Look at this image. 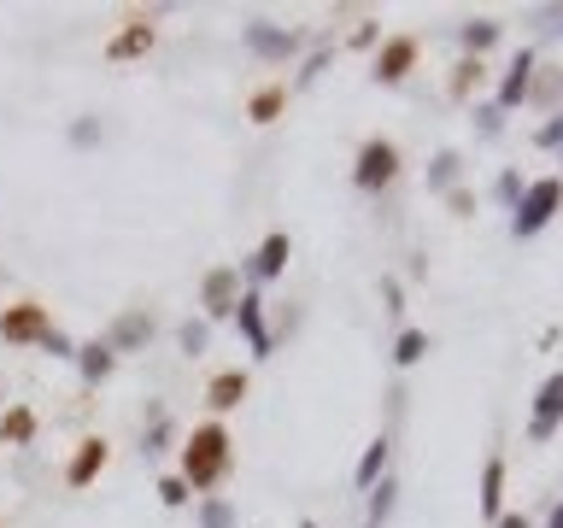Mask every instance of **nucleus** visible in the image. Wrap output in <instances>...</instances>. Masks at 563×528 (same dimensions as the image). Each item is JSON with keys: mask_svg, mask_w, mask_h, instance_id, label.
Masks as SVG:
<instances>
[{"mask_svg": "<svg viewBox=\"0 0 563 528\" xmlns=\"http://www.w3.org/2000/svg\"><path fill=\"white\" fill-rule=\"evenodd\" d=\"M229 447H235V440H229L223 423H200V429L182 440V481L188 488H218L229 476V464H235Z\"/></svg>", "mask_w": 563, "mask_h": 528, "instance_id": "1", "label": "nucleus"}, {"mask_svg": "<svg viewBox=\"0 0 563 528\" xmlns=\"http://www.w3.org/2000/svg\"><path fill=\"white\" fill-rule=\"evenodd\" d=\"M558 206H563V182H558V177L528 182L523 199H516V211H511V235H540L546 223H552Z\"/></svg>", "mask_w": 563, "mask_h": 528, "instance_id": "2", "label": "nucleus"}, {"mask_svg": "<svg viewBox=\"0 0 563 528\" xmlns=\"http://www.w3.org/2000/svg\"><path fill=\"white\" fill-rule=\"evenodd\" d=\"M394 177H399V147H394V141H382V136L364 141V147H358V165H353V182L364 194H375V189H387Z\"/></svg>", "mask_w": 563, "mask_h": 528, "instance_id": "3", "label": "nucleus"}, {"mask_svg": "<svg viewBox=\"0 0 563 528\" xmlns=\"http://www.w3.org/2000/svg\"><path fill=\"white\" fill-rule=\"evenodd\" d=\"M48 306H36V299H24V306H7V318H0V340H12V347H30V340H48Z\"/></svg>", "mask_w": 563, "mask_h": 528, "instance_id": "4", "label": "nucleus"}, {"mask_svg": "<svg viewBox=\"0 0 563 528\" xmlns=\"http://www.w3.org/2000/svg\"><path fill=\"white\" fill-rule=\"evenodd\" d=\"M106 459H112V440L106 435L77 440V452H71V464H65V481H71V488H89L100 469H106Z\"/></svg>", "mask_w": 563, "mask_h": 528, "instance_id": "5", "label": "nucleus"}, {"mask_svg": "<svg viewBox=\"0 0 563 528\" xmlns=\"http://www.w3.org/2000/svg\"><path fill=\"white\" fill-rule=\"evenodd\" d=\"M563 423V370H552V376L540 382V394H534V440H552V429Z\"/></svg>", "mask_w": 563, "mask_h": 528, "instance_id": "6", "label": "nucleus"}, {"mask_svg": "<svg viewBox=\"0 0 563 528\" xmlns=\"http://www.w3.org/2000/svg\"><path fill=\"white\" fill-rule=\"evenodd\" d=\"M206 318H229V311L241 306V270H229V265H218V270H206Z\"/></svg>", "mask_w": 563, "mask_h": 528, "instance_id": "7", "label": "nucleus"}, {"mask_svg": "<svg viewBox=\"0 0 563 528\" xmlns=\"http://www.w3.org/2000/svg\"><path fill=\"white\" fill-rule=\"evenodd\" d=\"M153 41H158V36H153V24H148V18H129L124 30L106 41V60H112V65H124V60H141V53H153Z\"/></svg>", "mask_w": 563, "mask_h": 528, "instance_id": "8", "label": "nucleus"}, {"mask_svg": "<svg viewBox=\"0 0 563 528\" xmlns=\"http://www.w3.org/2000/svg\"><path fill=\"white\" fill-rule=\"evenodd\" d=\"M411 65H417V41L411 36L382 41V53H375V82H406Z\"/></svg>", "mask_w": 563, "mask_h": 528, "instance_id": "9", "label": "nucleus"}, {"mask_svg": "<svg viewBox=\"0 0 563 528\" xmlns=\"http://www.w3.org/2000/svg\"><path fill=\"white\" fill-rule=\"evenodd\" d=\"M148 340H153V318H148V311H124V318L112 323L106 347L112 352H136V347H148Z\"/></svg>", "mask_w": 563, "mask_h": 528, "instance_id": "10", "label": "nucleus"}, {"mask_svg": "<svg viewBox=\"0 0 563 528\" xmlns=\"http://www.w3.org/2000/svg\"><path fill=\"white\" fill-rule=\"evenodd\" d=\"M528 82H534V53L523 48V53L511 60V70H504V82H499V112L523 106V100H528Z\"/></svg>", "mask_w": 563, "mask_h": 528, "instance_id": "11", "label": "nucleus"}, {"mask_svg": "<svg viewBox=\"0 0 563 528\" xmlns=\"http://www.w3.org/2000/svg\"><path fill=\"white\" fill-rule=\"evenodd\" d=\"M247 370H218V376H212V388H206V405L212 411H235L241 399H247Z\"/></svg>", "mask_w": 563, "mask_h": 528, "instance_id": "12", "label": "nucleus"}, {"mask_svg": "<svg viewBox=\"0 0 563 528\" xmlns=\"http://www.w3.org/2000/svg\"><path fill=\"white\" fill-rule=\"evenodd\" d=\"M235 318H241V335L253 340V352H258V359H265V352H270V330H265V299H258V294H241Z\"/></svg>", "mask_w": 563, "mask_h": 528, "instance_id": "13", "label": "nucleus"}, {"mask_svg": "<svg viewBox=\"0 0 563 528\" xmlns=\"http://www.w3.org/2000/svg\"><path fill=\"white\" fill-rule=\"evenodd\" d=\"M247 48L265 53V60H287V53L299 48L294 30H270V24H247Z\"/></svg>", "mask_w": 563, "mask_h": 528, "instance_id": "14", "label": "nucleus"}, {"mask_svg": "<svg viewBox=\"0 0 563 528\" xmlns=\"http://www.w3.org/2000/svg\"><path fill=\"white\" fill-rule=\"evenodd\" d=\"M0 440H7V447H30V440H36V411L30 405L0 411Z\"/></svg>", "mask_w": 563, "mask_h": 528, "instance_id": "15", "label": "nucleus"}, {"mask_svg": "<svg viewBox=\"0 0 563 528\" xmlns=\"http://www.w3.org/2000/svg\"><path fill=\"white\" fill-rule=\"evenodd\" d=\"M499 499H504V459H487L482 469V517L499 523Z\"/></svg>", "mask_w": 563, "mask_h": 528, "instance_id": "16", "label": "nucleus"}, {"mask_svg": "<svg viewBox=\"0 0 563 528\" xmlns=\"http://www.w3.org/2000/svg\"><path fill=\"white\" fill-rule=\"evenodd\" d=\"M287 265V235L277 230V235H265V247L253 253V276L265 282V276H277V270Z\"/></svg>", "mask_w": 563, "mask_h": 528, "instance_id": "17", "label": "nucleus"}, {"mask_svg": "<svg viewBox=\"0 0 563 528\" xmlns=\"http://www.w3.org/2000/svg\"><path fill=\"white\" fill-rule=\"evenodd\" d=\"M77 364H82V376H89V382H100V376H112L118 352H112L106 340H89V347H77Z\"/></svg>", "mask_w": 563, "mask_h": 528, "instance_id": "18", "label": "nucleus"}, {"mask_svg": "<svg viewBox=\"0 0 563 528\" xmlns=\"http://www.w3.org/2000/svg\"><path fill=\"white\" fill-rule=\"evenodd\" d=\"M287 106V89H282V82H270V89H258L253 94V106H247V118L253 124H277V112Z\"/></svg>", "mask_w": 563, "mask_h": 528, "instance_id": "19", "label": "nucleus"}, {"mask_svg": "<svg viewBox=\"0 0 563 528\" xmlns=\"http://www.w3.org/2000/svg\"><path fill=\"white\" fill-rule=\"evenodd\" d=\"M458 36H464L470 60H482V53H487V48H494V41H499V24H494V18H470L464 30H458Z\"/></svg>", "mask_w": 563, "mask_h": 528, "instance_id": "20", "label": "nucleus"}, {"mask_svg": "<svg viewBox=\"0 0 563 528\" xmlns=\"http://www.w3.org/2000/svg\"><path fill=\"white\" fill-rule=\"evenodd\" d=\"M375 476H387V440H370L358 459V488H375Z\"/></svg>", "mask_w": 563, "mask_h": 528, "instance_id": "21", "label": "nucleus"}, {"mask_svg": "<svg viewBox=\"0 0 563 528\" xmlns=\"http://www.w3.org/2000/svg\"><path fill=\"white\" fill-rule=\"evenodd\" d=\"M423 352H428V335H423V330H406V335L394 340V364H399V370H411Z\"/></svg>", "mask_w": 563, "mask_h": 528, "instance_id": "22", "label": "nucleus"}, {"mask_svg": "<svg viewBox=\"0 0 563 528\" xmlns=\"http://www.w3.org/2000/svg\"><path fill=\"white\" fill-rule=\"evenodd\" d=\"M475 89H482V60H464L452 70V100H470Z\"/></svg>", "mask_w": 563, "mask_h": 528, "instance_id": "23", "label": "nucleus"}, {"mask_svg": "<svg viewBox=\"0 0 563 528\" xmlns=\"http://www.w3.org/2000/svg\"><path fill=\"white\" fill-rule=\"evenodd\" d=\"M452 182H458V153H435V165H428V189L452 194Z\"/></svg>", "mask_w": 563, "mask_h": 528, "instance_id": "24", "label": "nucleus"}, {"mask_svg": "<svg viewBox=\"0 0 563 528\" xmlns=\"http://www.w3.org/2000/svg\"><path fill=\"white\" fill-rule=\"evenodd\" d=\"M387 511H394V481L382 476V488H370V528H382Z\"/></svg>", "mask_w": 563, "mask_h": 528, "instance_id": "25", "label": "nucleus"}, {"mask_svg": "<svg viewBox=\"0 0 563 528\" xmlns=\"http://www.w3.org/2000/svg\"><path fill=\"white\" fill-rule=\"evenodd\" d=\"M200 523L206 528H235V511H229L223 499H206V505H200Z\"/></svg>", "mask_w": 563, "mask_h": 528, "instance_id": "26", "label": "nucleus"}, {"mask_svg": "<svg viewBox=\"0 0 563 528\" xmlns=\"http://www.w3.org/2000/svg\"><path fill=\"white\" fill-rule=\"evenodd\" d=\"M528 94H534V100H558V94H563V70H558V65H546V77H540V82H528Z\"/></svg>", "mask_w": 563, "mask_h": 528, "instance_id": "27", "label": "nucleus"}, {"mask_svg": "<svg viewBox=\"0 0 563 528\" xmlns=\"http://www.w3.org/2000/svg\"><path fill=\"white\" fill-rule=\"evenodd\" d=\"M177 340H182V352H206V323H182Z\"/></svg>", "mask_w": 563, "mask_h": 528, "instance_id": "28", "label": "nucleus"}, {"mask_svg": "<svg viewBox=\"0 0 563 528\" xmlns=\"http://www.w3.org/2000/svg\"><path fill=\"white\" fill-rule=\"evenodd\" d=\"M158 499H165V505H188V481L182 476H165V481H158Z\"/></svg>", "mask_w": 563, "mask_h": 528, "instance_id": "29", "label": "nucleus"}, {"mask_svg": "<svg viewBox=\"0 0 563 528\" xmlns=\"http://www.w3.org/2000/svg\"><path fill=\"white\" fill-rule=\"evenodd\" d=\"M534 141H540V147H563V112L552 124H540V136H534Z\"/></svg>", "mask_w": 563, "mask_h": 528, "instance_id": "30", "label": "nucleus"}, {"mask_svg": "<svg viewBox=\"0 0 563 528\" xmlns=\"http://www.w3.org/2000/svg\"><path fill=\"white\" fill-rule=\"evenodd\" d=\"M41 347H48L53 359H71V352H77V347H71V335H60V330H48V340H41Z\"/></svg>", "mask_w": 563, "mask_h": 528, "instance_id": "31", "label": "nucleus"}, {"mask_svg": "<svg viewBox=\"0 0 563 528\" xmlns=\"http://www.w3.org/2000/svg\"><path fill=\"white\" fill-rule=\"evenodd\" d=\"M446 206H452L458 218H470V211H475V194H470V189H452V194H446Z\"/></svg>", "mask_w": 563, "mask_h": 528, "instance_id": "32", "label": "nucleus"}, {"mask_svg": "<svg viewBox=\"0 0 563 528\" xmlns=\"http://www.w3.org/2000/svg\"><path fill=\"white\" fill-rule=\"evenodd\" d=\"M499 194L516 206V199H523V177H516V170H504V177H499Z\"/></svg>", "mask_w": 563, "mask_h": 528, "instance_id": "33", "label": "nucleus"}, {"mask_svg": "<svg viewBox=\"0 0 563 528\" xmlns=\"http://www.w3.org/2000/svg\"><path fill=\"white\" fill-rule=\"evenodd\" d=\"M546 30H552V36H563V7H552V12H546Z\"/></svg>", "mask_w": 563, "mask_h": 528, "instance_id": "34", "label": "nucleus"}, {"mask_svg": "<svg viewBox=\"0 0 563 528\" xmlns=\"http://www.w3.org/2000/svg\"><path fill=\"white\" fill-rule=\"evenodd\" d=\"M494 528H528V517H516V511H511V517H499Z\"/></svg>", "mask_w": 563, "mask_h": 528, "instance_id": "35", "label": "nucleus"}, {"mask_svg": "<svg viewBox=\"0 0 563 528\" xmlns=\"http://www.w3.org/2000/svg\"><path fill=\"white\" fill-rule=\"evenodd\" d=\"M546 528H563V505H552V517H546Z\"/></svg>", "mask_w": 563, "mask_h": 528, "instance_id": "36", "label": "nucleus"}]
</instances>
